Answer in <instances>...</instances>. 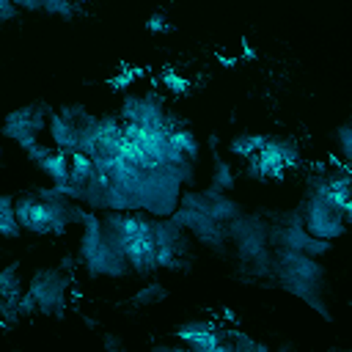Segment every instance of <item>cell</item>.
I'll use <instances>...</instances> for the list:
<instances>
[{"mask_svg":"<svg viewBox=\"0 0 352 352\" xmlns=\"http://www.w3.org/2000/svg\"><path fill=\"white\" fill-rule=\"evenodd\" d=\"M300 212H302V223H305V231L316 239H338L346 234V214L333 206L330 201H324L322 195H311L305 192L302 204H300Z\"/></svg>","mask_w":352,"mask_h":352,"instance_id":"3","label":"cell"},{"mask_svg":"<svg viewBox=\"0 0 352 352\" xmlns=\"http://www.w3.org/2000/svg\"><path fill=\"white\" fill-rule=\"evenodd\" d=\"M69 286L72 278L60 267H44L36 270L33 278L28 280V292L38 302V314L50 319H63L69 308Z\"/></svg>","mask_w":352,"mask_h":352,"instance_id":"1","label":"cell"},{"mask_svg":"<svg viewBox=\"0 0 352 352\" xmlns=\"http://www.w3.org/2000/svg\"><path fill=\"white\" fill-rule=\"evenodd\" d=\"M146 30H148V33H154V36H168V33H173V30H176V25L168 19V14H165V11H154V14L146 19Z\"/></svg>","mask_w":352,"mask_h":352,"instance_id":"15","label":"cell"},{"mask_svg":"<svg viewBox=\"0 0 352 352\" xmlns=\"http://www.w3.org/2000/svg\"><path fill=\"white\" fill-rule=\"evenodd\" d=\"M41 14L58 16L63 22H72V19L82 16V14H88V6L77 3V0H41Z\"/></svg>","mask_w":352,"mask_h":352,"instance_id":"9","label":"cell"},{"mask_svg":"<svg viewBox=\"0 0 352 352\" xmlns=\"http://www.w3.org/2000/svg\"><path fill=\"white\" fill-rule=\"evenodd\" d=\"M102 346H104V352H129L124 338L116 333H102Z\"/></svg>","mask_w":352,"mask_h":352,"instance_id":"17","label":"cell"},{"mask_svg":"<svg viewBox=\"0 0 352 352\" xmlns=\"http://www.w3.org/2000/svg\"><path fill=\"white\" fill-rule=\"evenodd\" d=\"M154 82H157L160 88H168L170 94H182V91L187 88V80H184L182 74H176L170 66H168V69H162V72L157 74V80H154Z\"/></svg>","mask_w":352,"mask_h":352,"instance_id":"14","label":"cell"},{"mask_svg":"<svg viewBox=\"0 0 352 352\" xmlns=\"http://www.w3.org/2000/svg\"><path fill=\"white\" fill-rule=\"evenodd\" d=\"M264 143H267V135H261V132H236L228 140V154H234L236 160L248 162L264 148Z\"/></svg>","mask_w":352,"mask_h":352,"instance_id":"5","label":"cell"},{"mask_svg":"<svg viewBox=\"0 0 352 352\" xmlns=\"http://www.w3.org/2000/svg\"><path fill=\"white\" fill-rule=\"evenodd\" d=\"M165 300H168V289L154 280V283L140 286V289L129 297V305H135V308H154V305H160V302H165Z\"/></svg>","mask_w":352,"mask_h":352,"instance_id":"12","label":"cell"},{"mask_svg":"<svg viewBox=\"0 0 352 352\" xmlns=\"http://www.w3.org/2000/svg\"><path fill=\"white\" fill-rule=\"evenodd\" d=\"M52 113L55 110L47 102H30V104L19 107V110H14V113L6 116V121H3V138L14 140L22 151H28V148H33L36 143L44 140L41 132H44V126H50Z\"/></svg>","mask_w":352,"mask_h":352,"instance_id":"2","label":"cell"},{"mask_svg":"<svg viewBox=\"0 0 352 352\" xmlns=\"http://www.w3.org/2000/svg\"><path fill=\"white\" fill-rule=\"evenodd\" d=\"M22 223L16 214V198L14 195H0V234L6 239H19L22 236Z\"/></svg>","mask_w":352,"mask_h":352,"instance_id":"7","label":"cell"},{"mask_svg":"<svg viewBox=\"0 0 352 352\" xmlns=\"http://www.w3.org/2000/svg\"><path fill=\"white\" fill-rule=\"evenodd\" d=\"M19 14H22V11H19L16 3H11V0H0V22H14Z\"/></svg>","mask_w":352,"mask_h":352,"instance_id":"18","label":"cell"},{"mask_svg":"<svg viewBox=\"0 0 352 352\" xmlns=\"http://www.w3.org/2000/svg\"><path fill=\"white\" fill-rule=\"evenodd\" d=\"M336 146H338V154H341L344 165L352 168V121H346L336 129Z\"/></svg>","mask_w":352,"mask_h":352,"instance_id":"13","label":"cell"},{"mask_svg":"<svg viewBox=\"0 0 352 352\" xmlns=\"http://www.w3.org/2000/svg\"><path fill=\"white\" fill-rule=\"evenodd\" d=\"M214 190H220V192H231L234 187H236V170L231 168V162L228 160H223L220 154L212 160V182H209Z\"/></svg>","mask_w":352,"mask_h":352,"instance_id":"11","label":"cell"},{"mask_svg":"<svg viewBox=\"0 0 352 352\" xmlns=\"http://www.w3.org/2000/svg\"><path fill=\"white\" fill-rule=\"evenodd\" d=\"M44 176H50V184H69L72 182V157L66 154V151H60V148H55L47 160H44V165L38 168Z\"/></svg>","mask_w":352,"mask_h":352,"instance_id":"6","label":"cell"},{"mask_svg":"<svg viewBox=\"0 0 352 352\" xmlns=\"http://www.w3.org/2000/svg\"><path fill=\"white\" fill-rule=\"evenodd\" d=\"M217 146H220V138H217V132H212V135L206 138V148H209V151H212L214 157L220 154V151H217Z\"/></svg>","mask_w":352,"mask_h":352,"instance_id":"19","label":"cell"},{"mask_svg":"<svg viewBox=\"0 0 352 352\" xmlns=\"http://www.w3.org/2000/svg\"><path fill=\"white\" fill-rule=\"evenodd\" d=\"M47 135H50V143H52L55 148L66 151L69 157L80 151V129H77L69 118H63L58 110H55V113H52V118H50Z\"/></svg>","mask_w":352,"mask_h":352,"instance_id":"4","label":"cell"},{"mask_svg":"<svg viewBox=\"0 0 352 352\" xmlns=\"http://www.w3.org/2000/svg\"><path fill=\"white\" fill-rule=\"evenodd\" d=\"M217 330V322H212V319H187V322H182L173 333H176V338L184 344V346H192L195 341H201L204 336H209V333H214Z\"/></svg>","mask_w":352,"mask_h":352,"instance_id":"8","label":"cell"},{"mask_svg":"<svg viewBox=\"0 0 352 352\" xmlns=\"http://www.w3.org/2000/svg\"><path fill=\"white\" fill-rule=\"evenodd\" d=\"M25 292H28V286H22L19 261H11V264L0 272V300H19Z\"/></svg>","mask_w":352,"mask_h":352,"instance_id":"10","label":"cell"},{"mask_svg":"<svg viewBox=\"0 0 352 352\" xmlns=\"http://www.w3.org/2000/svg\"><path fill=\"white\" fill-rule=\"evenodd\" d=\"M38 314V302H36V297L30 294V292H25L22 297H19V316L22 319H30V316H36Z\"/></svg>","mask_w":352,"mask_h":352,"instance_id":"16","label":"cell"},{"mask_svg":"<svg viewBox=\"0 0 352 352\" xmlns=\"http://www.w3.org/2000/svg\"><path fill=\"white\" fill-rule=\"evenodd\" d=\"M82 324L91 327V330H96V327H99V319H94V316H82Z\"/></svg>","mask_w":352,"mask_h":352,"instance_id":"20","label":"cell"}]
</instances>
